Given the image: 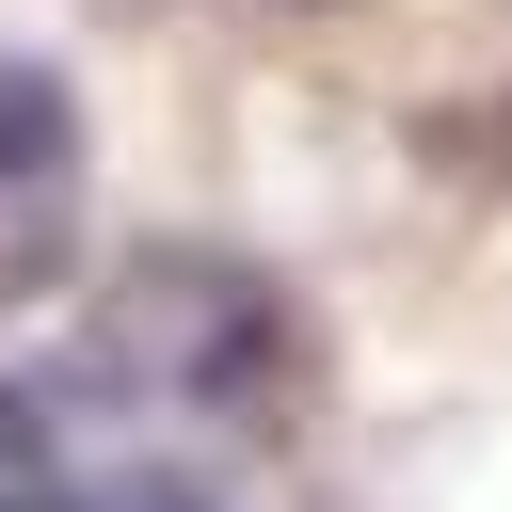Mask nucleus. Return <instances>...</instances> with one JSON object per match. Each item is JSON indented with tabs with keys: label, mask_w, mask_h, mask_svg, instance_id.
Here are the masks:
<instances>
[{
	"label": "nucleus",
	"mask_w": 512,
	"mask_h": 512,
	"mask_svg": "<svg viewBox=\"0 0 512 512\" xmlns=\"http://www.w3.org/2000/svg\"><path fill=\"white\" fill-rule=\"evenodd\" d=\"M272 352H288V320L240 256H128L112 304H96V368L160 384V400H256Z\"/></svg>",
	"instance_id": "nucleus-1"
},
{
	"label": "nucleus",
	"mask_w": 512,
	"mask_h": 512,
	"mask_svg": "<svg viewBox=\"0 0 512 512\" xmlns=\"http://www.w3.org/2000/svg\"><path fill=\"white\" fill-rule=\"evenodd\" d=\"M64 208H80V96H64V64L0 48V272L48 256Z\"/></svg>",
	"instance_id": "nucleus-2"
},
{
	"label": "nucleus",
	"mask_w": 512,
	"mask_h": 512,
	"mask_svg": "<svg viewBox=\"0 0 512 512\" xmlns=\"http://www.w3.org/2000/svg\"><path fill=\"white\" fill-rule=\"evenodd\" d=\"M0 512H64V448H48V400L0 384Z\"/></svg>",
	"instance_id": "nucleus-3"
},
{
	"label": "nucleus",
	"mask_w": 512,
	"mask_h": 512,
	"mask_svg": "<svg viewBox=\"0 0 512 512\" xmlns=\"http://www.w3.org/2000/svg\"><path fill=\"white\" fill-rule=\"evenodd\" d=\"M80 512H208L192 480H112V496H80Z\"/></svg>",
	"instance_id": "nucleus-4"
}]
</instances>
